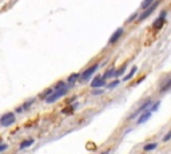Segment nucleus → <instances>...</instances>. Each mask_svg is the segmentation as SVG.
Here are the masks:
<instances>
[{"instance_id": "nucleus-11", "label": "nucleus", "mask_w": 171, "mask_h": 154, "mask_svg": "<svg viewBox=\"0 0 171 154\" xmlns=\"http://www.w3.org/2000/svg\"><path fill=\"white\" fill-rule=\"evenodd\" d=\"M78 79H79V74H76V73H75V74H71V75L68 76L67 82H68L70 84H72V83H75V82L78 81Z\"/></svg>"}, {"instance_id": "nucleus-5", "label": "nucleus", "mask_w": 171, "mask_h": 154, "mask_svg": "<svg viewBox=\"0 0 171 154\" xmlns=\"http://www.w3.org/2000/svg\"><path fill=\"white\" fill-rule=\"evenodd\" d=\"M123 32H124V31H123V28H118V30H116V31L114 32L112 35H111L110 40H108V42H110V44H114V43H116V42H118L119 39H120V36L123 35Z\"/></svg>"}, {"instance_id": "nucleus-27", "label": "nucleus", "mask_w": 171, "mask_h": 154, "mask_svg": "<svg viewBox=\"0 0 171 154\" xmlns=\"http://www.w3.org/2000/svg\"><path fill=\"white\" fill-rule=\"evenodd\" d=\"M102 154H108V153H107V151H106V153H102Z\"/></svg>"}, {"instance_id": "nucleus-14", "label": "nucleus", "mask_w": 171, "mask_h": 154, "mask_svg": "<svg viewBox=\"0 0 171 154\" xmlns=\"http://www.w3.org/2000/svg\"><path fill=\"white\" fill-rule=\"evenodd\" d=\"M52 93H54V89H49V90H46V91H44V94H41V95H40V98L46 101V99L48 98V96L51 95V94H52Z\"/></svg>"}, {"instance_id": "nucleus-4", "label": "nucleus", "mask_w": 171, "mask_h": 154, "mask_svg": "<svg viewBox=\"0 0 171 154\" xmlns=\"http://www.w3.org/2000/svg\"><path fill=\"white\" fill-rule=\"evenodd\" d=\"M157 6H158V1H155V3H152L151 4L150 7H148L147 9H145V12H143L142 15H139V20H145L146 18H148V16H150L151 14H152V11L155 8H157Z\"/></svg>"}, {"instance_id": "nucleus-18", "label": "nucleus", "mask_w": 171, "mask_h": 154, "mask_svg": "<svg viewBox=\"0 0 171 154\" xmlns=\"http://www.w3.org/2000/svg\"><path fill=\"white\" fill-rule=\"evenodd\" d=\"M34 101H35V99H29V101H27V102H26V105L23 106V110H27V109L31 107V105L34 103Z\"/></svg>"}, {"instance_id": "nucleus-7", "label": "nucleus", "mask_w": 171, "mask_h": 154, "mask_svg": "<svg viewBox=\"0 0 171 154\" xmlns=\"http://www.w3.org/2000/svg\"><path fill=\"white\" fill-rule=\"evenodd\" d=\"M102 86H104V79L102 78V76H96L92 82H91V87L92 89H99Z\"/></svg>"}, {"instance_id": "nucleus-3", "label": "nucleus", "mask_w": 171, "mask_h": 154, "mask_svg": "<svg viewBox=\"0 0 171 154\" xmlns=\"http://www.w3.org/2000/svg\"><path fill=\"white\" fill-rule=\"evenodd\" d=\"M98 67H99V64H94V66H91L90 68H87V70L84 71L83 74H82V76H80V81L82 82H86V81H88V79L91 78V75H92L94 73H95L96 70H98Z\"/></svg>"}, {"instance_id": "nucleus-17", "label": "nucleus", "mask_w": 171, "mask_h": 154, "mask_svg": "<svg viewBox=\"0 0 171 154\" xmlns=\"http://www.w3.org/2000/svg\"><path fill=\"white\" fill-rule=\"evenodd\" d=\"M170 89H171V79H170V81H168L167 83H166L165 86H163V87H162V93H165V91L170 90Z\"/></svg>"}, {"instance_id": "nucleus-20", "label": "nucleus", "mask_w": 171, "mask_h": 154, "mask_svg": "<svg viewBox=\"0 0 171 154\" xmlns=\"http://www.w3.org/2000/svg\"><path fill=\"white\" fill-rule=\"evenodd\" d=\"M119 83H120V81H114L112 83L108 84V89H114V87H116V86H118Z\"/></svg>"}, {"instance_id": "nucleus-19", "label": "nucleus", "mask_w": 171, "mask_h": 154, "mask_svg": "<svg viewBox=\"0 0 171 154\" xmlns=\"http://www.w3.org/2000/svg\"><path fill=\"white\" fill-rule=\"evenodd\" d=\"M124 68H126V66H123L122 68H119L118 71H115V76H119V75H122V74L124 73Z\"/></svg>"}, {"instance_id": "nucleus-1", "label": "nucleus", "mask_w": 171, "mask_h": 154, "mask_svg": "<svg viewBox=\"0 0 171 154\" xmlns=\"http://www.w3.org/2000/svg\"><path fill=\"white\" fill-rule=\"evenodd\" d=\"M68 86H67V87H64V89H62V90H54V93L51 94V95L48 96V98L46 99V102L47 103H54V102H56L58 101V99H60L62 96H64L67 94V91H68Z\"/></svg>"}, {"instance_id": "nucleus-12", "label": "nucleus", "mask_w": 171, "mask_h": 154, "mask_svg": "<svg viewBox=\"0 0 171 154\" xmlns=\"http://www.w3.org/2000/svg\"><path fill=\"white\" fill-rule=\"evenodd\" d=\"M152 3H154V0H143V1H142V4H140V8L147 9L148 7H150Z\"/></svg>"}, {"instance_id": "nucleus-13", "label": "nucleus", "mask_w": 171, "mask_h": 154, "mask_svg": "<svg viewBox=\"0 0 171 154\" xmlns=\"http://www.w3.org/2000/svg\"><path fill=\"white\" fill-rule=\"evenodd\" d=\"M136 70H138V68H136L135 66L132 67V68H131V71H130V74H127V75L124 76V81H128V79H131L132 78L134 75H135V73H136Z\"/></svg>"}, {"instance_id": "nucleus-26", "label": "nucleus", "mask_w": 171, "mask_h": 154, "mask_svg": "<svg viewBox=\"0 0 171 154\" xmlns=\"http://www.w3.org/2000/svg\"><path fill=\"white\" fill-rule=\"evenodd\" d=\"M16 111H18V113H20V111H23V107H18V109H16Z\"/></svg>"}, {"instance_id": "nucleus-9", "label": "nucleus", "mask_w": 171, "mask_h": 154, "mask_svg": "<svg viewBox=\"0 0 171 154\" xmlns=\"http://www.w3.org/2000/svg\"><path fill=\"white\" fill-rule=\"evenodd\" d=\"M151 117V111H145V113L140 115V118L138 119V125H142V123H145L146 121H148Z\"/></svg>"}, {"instance_id": "nucleus-22", "label": "nucleus", "mask_w": 171, "mask_h": 154, "mask_svg": "<svg viewBox=\"0 0 171 154\" xmlns=\"http://www.w3.org/2000/svg\"><path fill=\"white\" fill-rule=\"evenodd\" d=\"M171 140V131H168L167 134H166L165 135V138H163V141H165V142H167V141H170Z\"/></svg>"}, {"instance_id": "nucleus-6", "label": "nucleus", "mask_w": 171, "mask_h": 154, "mask_svg": "<svg viewBox=\"0 0 171 154\" xmlns=\"http://www.w3.org/2000/svg\"><path fill=\"white\" fill-rule=\"evenodd\" d=\"M165 15H166V12L163 11L162 14H160L159 18L154 22L152 26H154V28H155V30H159V28H162V27H163V24H165Z\"/></svg>"}, {"instance_id": "nucleus-15", "label": "nucleus", "mask_w": 171, "mask_h": 154, "mask_svg": "<svg viewBox=\"0 0 171 154\" xmlns=\"http://www.w3.org/2000/svg\"><path fill=\"white\" fill-rule=\"evenodd\" d=\"M111 76H115V70H108L107 73L103 75V79H108V78H111Z\"/></svg>"}, {"instance_id": "nucleus-23", "label": "nucleus", "mask_w": 171, "mask_h": 154, "mask_svg": "<svg viewBox=\"0 0 171 154\" xmlns=\"http://www.w3.org/2000/svg\"><path fill=\"white\" fill-rule=\"evenodd\" d=\"M136 16H138V15H136V14H132V15H131V16H130V18H128V19H127V22H128V23H130V22H132V20H134V19H135V18H136Z\"/></svg>"}, {"instance_id": "nucleus-10", "label": "nucleus", "mask_w": 171, "mask_h": 154, "mask_svg": "<svg viewBox=\"0 0 171 154\" xmlns=\"http://www.w3.org/2000/svg\"><path fill=\"white\" fill-rule=\"evenodd\" d=\"M32 143H34V140H26V141H23V142L20 143L19 148H20V150H23V149H27L28 146H31Z\"/></svg>"}, {"instance_id": "nucleus-16", "label": "nucleus", "mask_w": 171, "mask_h": 154, "mask_svg": "<svg viewBox=\"0 0 171 154\" xmlns=\"http://www.w3.org/2000/svg\"><path fill=\"white\" fill-rule=\"evenodd\" d=\"M157 143H148V145H146L145 146V150L146 151H151V150H154V149H155V148H157Z\"/></svg>"}, {"instance_id": "nucleus-21", "label": "nucleus", "mask_w": 171, "mask_h": 154, "mask_svg": "<svg viewBox=\"0 0 171 154\" xmlns=\"http://www.w3.org/2000/svg\"><path fill=\"white\" fill-rule=\"evenodd\" d=\"M100 94H103V90H100V89H95L92 91V95H100Z\"/></svg>"}, {"instance_id": "nucleus-8", "label": "nucleus", "mask_w": 171, "mask_h": 154, "mask_svg": "<svg viewBox=\"0 0 171 154\" xmlns=\"http://www.w3.org/2000/svg\"><path fill=\"white\" fill-rule=\"evenodd\" d=\"M150 106H151V101H147V102H146V103H143V105L140 106V107L138 109V110H136L135 113H134L130 117V119H132V118H135V117H138V115H139L140 113H142V111H145L146 109H147V107H150Z\"/></svg>"}, {"instance_id": "nucleus-25", "label": "nucleus", "mask_w": 171, "mask_h": 154, "mask_svg": "<svg viewBox=\"0 0 171 154\" xmlns=\"http://www.w3.org/2000/svg\"><path fill=\"white\" fill-rule=\"evenodd\" d=\"M158 106H159V102H157V103H155V105L152 106V110H157V109H158Z\"/></svg>"}, {"instance_id": "nucleus-2", "label": "nucleus", "mask_w": 171, "mask_h": 154, "mask_svg": "<svg viewBox=\"0 0 171 154\" xmlns=\"http://www.w3.org/2000/svg\"><path fill=\"white\" fill-rule=\"evenodd\" d=\"M15 122V114L14 113H7L4 114L1 118H0V125L7 127V126H11Z\"/></svg>"}, {"instance_id": "nucleus-24", "label": "nucleus", "mask_w": 171, "mask_h": 154, "mask_svg": "<svg viewBox=\"0 0 171 154\" xmlns=\"http://www.w3.org/2000/svg\"><path fill=\"white\" fill-rule=\"evenodd\" d=\"M7 148H8V146H7L6 143H1V145H0V153H1V151H4Z\"/></svg>"}]
</instances>
